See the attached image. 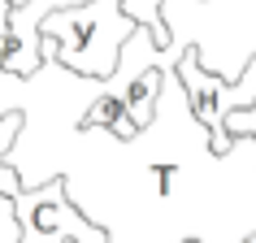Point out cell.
Returning a JSON list of instances; mask_svg holds the SVG:
<instances>
[{
	"mask_svg": "<svg viewBox=\"0 0 256 243\" xmlns=\"http://www.w3.org/2000/svg\"><path fill=\"white\" fill-rule=\"evenodd\" d=\"M170 70H174V82L187 92L191 118L208 130V148H213L217 156H226L230 144H234V135H226V113L248 108L256 100V56L243 61V70L234 78H222V74H213V70L200 66V52H196V48H182Z\"/></svg>",
	"mask_w": 256,
	"mask_h": 243,
	"instance_id": "cell-2",
	"label": "cell"
},
{
	"mask_svg": "<svg viewBox=\"0 0 256 243\" xmlns=\"http://www.w3.org/2000/svg\"><path fill=\"white\" fill-rule=\"evenodd\" d=\"M14 4H26V0H9V9H14Z\"/></svg>",
	"mask_w": 256,
	"mask_h": 243,
	"instance_id": "cell-12",
	"label": "cell"
},
{
	"mask_svg": "<svg viewBox=\"0 0 256 243\" xmlns=\"http://www.w3.org/2000/svg\"><path fill=\"white\" fill-rule=\"evenodd\" d=\"M243 243H256V230H252V234H248V239H243Z\"/></svg>",
	"mask_w": 256,
	"mask_h": 243,
	"instance_id": "cell-11",
	"label": "cell"
},
{
	"mask_svg": "<svg viewBox=\"0 0 256 243\" xmlns=\"http://www.w3.org/2000/svg\"><path fill=\"white\" fill-rule=\"evenodd\" d=\"M152 174H156V191H161V196H170V191H174V174H178V165H156Z\"/></svg>",
	"mask_w": 256,
	"mask_h": 243,
	"instance_id": "cell-10",
	"label": "cell"
},
{
	"mask_svg": "<svg viewBox=\"0 0 256 243\" xmlns=\"http://www.w3.org/2000/svg\"><path fill=\"white\" fill-rule=\"evenodd\" d=\"M165 0H122V14L130 18V22H139V26L152 30V44L161 48V52H170L174 48V35H170V26H165Z\"/></svg>",
	"mask_w": 256,
	"mask_h": 243,
	"instance_id": "cell-6",
	"label": "cell"
},
{
	"mask_svg": "<svg viewBox=\"0 0 256 243\" xmlns=\"http://www.w3.org/2000/svg\"><path fill=\"white\" fill-rule=\"evenodd\" d=\"M22 187H26V182H22V170L4 156V161H0V196H4V200H14Z\"/></svg>",
	"mask_w": 256,
	"mask_h": 243,
	"instance_id": "cell-9",
	"label": "cell"
},
{
	"mask_svg": "<svg viewBox=\"0 0 256 243\" xmlns=\"http://www.w3.org/2000/svg\"><path fill=\"white\" fill-rule=\"evenodd\" d=\"M9 217L18 222V243H108V230L74 208L66 174L22 187L9 200Z\"/></svg>",
	"mask_w": 256,
	"mask_h": 243,
	"instance_id": "cell-3",
	"label": "cell"
},
{
	"mask_svg": "<svg viewBox=\"0 0 256 243\" xmlns=\"http://www.w3.org/2000/svg\"><path fill=\"white\" fill-rule=\"evenodd\" d=\"M139 22L122 14V0H82L70 9H52L40 22V35L56 40V66L78 78H108L118 70L122 44Z\"/></svg>",
	"mask_w": 256,
	"mask_h": 243,
	"instance_id": "cell-1",
	"label": "cell"
},
{
	"mask_svg": "<svg viewBox=\"0 0 256 243\" xmlns=\"http://www.w3.org/2000/svg\"><path fill=\"white\" fill-rule=\"evenodd\" d=\"M226 135L243 139V135H256V100L248 108H234V113H226Z\"/></svg>",
	"mask_w": 256,
	"mask_h": 243,
	"instance_id": "cell-8",
	"label": "cell"
},
{
	"mask_svg": "<svg viewBox=\"0 0 256 243\" xmlns=\"http://www.w3.org/2000/svg\"><path fill=\"white\" fill-rule=\"evenodd\" d=\"M165 87V70L161 66H144L135 78L122 87V104H126V118L135 122V130L144 135L152 122H156V100H161Z\"/></svg>",
	"mask_w": 256,
	"mask_h": 243,
	"instance_id": "cell-4",
	"label": "cell"
},
{
	"mask_svg": "<svg viewBox=\"0 0 256 243\" xmlns=\"http://www.w3.org/2000/svg\"><path fill=\"white\" fill-rule=\"evenodd\" d=\"M22 126H26V118H22V108H4L0 113V161L14 152L18 135H22Z\"/></svg>",
	"mask_w": 256,
	"mask_h": 243,
	"instance_id": "cell-7",
	"label": "cell"
},
{
	"mask_svg": "<svg viewBox=\"0 0 256 243\" xmlns=\"http://www.w3.org/2000/svg\"><path fill=\"white\" fill-rule=\"evenodd\" d=\"M182 243H200V239H182Z\"/></svg>",
	"mask_w": 256,
	"mask_h": 243,
	"instance_id": "cell-13",
	"label": "cell"
},
{
	"mask_svg": "<svg viewBox=\"0 0 256 243\" xmlns=\"http://www.w3.org/2000/svg\"><path fill=\"white\" fill-rule=\"evenodd\" d=\"M82 130H108L113 139H139L135 122L126 118V104H122V92H118V87H100V92L87 100Z\"/></svg>",
	"mask_w": 256,
	"mask_h": 243,
	"instance_id": "cell-5",
	"label": "cell"
}]
</instances>
